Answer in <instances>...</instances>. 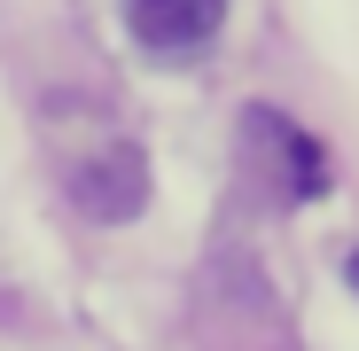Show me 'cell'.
<instances>
[{"label":"cell","mask_w":359,"mask_h":351,"mask_svg":"<svg viewBox=\"0 0 359 351\" xmlns=\"http://www.w3.org/2000/svg\"><path fill=\"white\" fill-rule=\"evenodd\" d=\"M344 273H351V289H359V250H351V266H344Z\"/></svg>","instance_id":"3957f363"},{"label":"cell","mask_w":359,"mask_h":351,"mask_svg":"<svg viewBox=\"0 0 359 351\" xmlns=\"http://www.w3.org/2000/svg\"><path fill=\"white\" fill-rule=\"evenodd\" d=\"M71 195H79V211L86 219H109V226H126L141 203H149V156L133 149V141H117L109 156H94L79 180H71Z\"/></svg>","instance_id":"6da1fadb"},{"label":"cell","mask_w":359,"mask_h":351,"mask_svg":"<svg viewBox=\"0 0 359 351\" xmlns=\"http://www.w3.org/2000/svg\"><path fill=\"white\" fill-rule=\"evenodd\" d=\"M126 24L149 55H196L226 24V0H126Z\"/></svg>","instance_id":"7a4b0ae2"}]
</instances>
